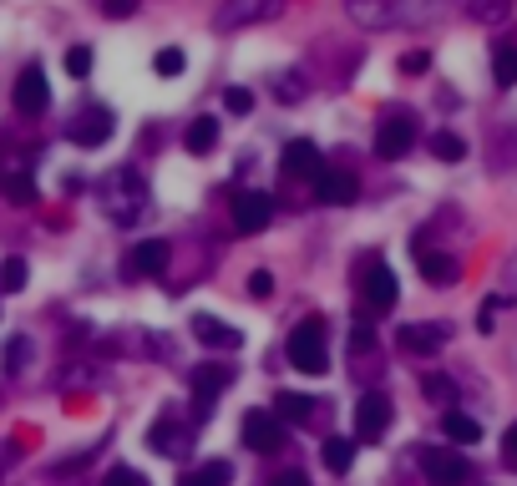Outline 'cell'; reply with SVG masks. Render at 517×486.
Returning <instances> with one entry per match:
<instances>
[{"label": "cell", "mask_w": 517, "mask_h": 486, "mask_svg": "<svg viewBox=\"0 0 517 486\" xmlns=\"http://www.w3.org/2000/svg\"><path fill=\"white\" fill-rule=\"evenodd\" d=\"M16 461H21V446L16 441H0V486H6V476L16 471Z\"/></svg>", "instance_id": "f35d334b"}, {"label": "cell", "mask_w": 517, "mask_h": 486, "mask_svg": "<svg viewBox=\"0 0 517 486\" xmlns=\"http://www.w3.org/2000/svg\"><path fill=\"white\" fill-rule=\"evenodd\" d=\"M102 486H147V476L132 471V466H112V471L102 476Z\"/></svg>", "instance_id": "8d00e7d4"}, {"label": "cell", "mask_w": 517, "mask_h": 486, "mask_svg": "<svg viewBox=\"0 0 517 486\" xmlns=\"http://www.w3.org/2000/svg\"><path fill=\"white\" fill-rule=\"evenodd\" d=\"M452 11V0H391V26H436V21H447Z\"/></svg>", "instance_id": "8fae6325"}, {"label": "cell", "mask_w": 517, "mask_h": 486, "mask_svg": "<svg viewBox=\"0 0 517 486\" xmlns=\"http://www.w3.org/2000/svg\"><path fill=\"white\" fill-rule=\"evenodd\" d=\"M11 102L21 117H41L51 107V87H46V66H26L16 76V87H11Z\"/></svg>", "instance_id": "52a82bcc"}, {"label": "cell", "mask_w": 517, "mask_h": 486, "mask_svg": "<svg viewBox=\"0 0 517 486\" xmlns=\"http://www.w3.org/2000/svg\"><path fill=\"white\" fill-rule=\"evenodd\" d=\"M507 11H512V0H472V6H467L472 21H502Z\"/></svg>", "instance_id": "e575fe53"}, {"label": "cell", "mask_w": 517, "mask_h": 486, "mask_svg": "<svg viewBox=\"0 0 517 486\" xmlns=\"http://www.w3.org/2000/svg\"><path fill=\"white\" fill-rule=\"evenodd\" d=\"M396 274L386 269V264H371V274H365V304H371L376 314H386V309H396Z\"/></svg>", "instance_id": "ac0fdd59"}, {"label": "cell", "mask_w": 517, "mask_h": 486, "mask_svg": "<svg viewBox=\"0 0 517 486\" xmlns=\"http://www.w3.org/2000/svg\"><path fill=\"white\" fill-rule=\"evenodd\" d=\"M249 294H254V299H269V294H274V279H269V269H254V274H249Z\"/></svg>", "instance_id": "b9f144b4"}, {"label": "cell", "mask_w": 517, "mask_h": 486, "mask_svg": "<svg viewBox=\"0 0 517 486\" xmlns=\"http://www.w3.org/2000/svg\"><path fill=\"white\" fill-rule=\"evenodd\" d=\"M269 92H274L279 102H305V92H310V87H305V76H300V71H289V76H274V87H269Z\"/></svg>", "instance_id": "4dcf8cb0"}, {"label": "cell", "mask_w": 517, "mask_h": 486, "mask_svg": "<svg viewBox=\"0 0 517 486\" xmlns=\"http://www.w3.org/2000/svg\"><path fill=\"white\" fill-rule=\"evenodd\" d=\"M441 426H447V441H457V446H477L482 441V426L472 416H462V411H447V416H441Z\"/></svg>", "instance_id": "cb8c5ba5"}, {"label": "cell", "mask_w": 517, "mask_h": 486, "mask_svg": "<svg viewBox=\"0 0 517 486\" xmlns=\"http://www.w3.org/2000/svg\"><path fill=\"white\" fill-rule=\"evenodd\" d=\"M31 365V340L26 335H16L11 345H6V375H21Z\"/></svg>", "instance_id": "836d02e7"}, {"label": "cell", "mask_w": 517, "mask_h": 486, "mask_svg": "<svg viewBox=\"0 0 517 486\" xmlns=\"http://www.w3.org/2000/svg\"><path fill=\"white\" fill-rule=\"evenodd\" d=\"M401 350L411 355H436L441 345H447V324H401Z\"/></svg>", "instance_id": "e0dca14e"}, {"label": "cell", "mask_w": 517, "mask_h": 486, "mask_svg": "<svg viewBox=\"0 0 517 486\" xmlns=\"http://www.w3.org/2000/svg\"><path fill=\"white\" fill-rule=\"evenodd\" d=\"M279 16H284V0H218L213 31H249V26H269Z\"/></svg>", "instance_id": "3957f363"}, {"label": "cell", "mask_w": 517, "mask_h": 486, "mask_svg": "<svg viewBox=\"0 0 517 486\" xmlns=\"http://www.w3.org/2000/svg\"><path fill=\"white\" fill-rule=\"evenodd\" d=\"M502 451L517 461V426H507V436H502Z\"/></svg>", "instance_id": "bcb514c9"}, {"label": "cell", "mask_w": 517, "mask_h": 486, "mask_svg": "<svg viewBox=\"0 0 517 486\" xmlns=\"http://www.w3.org/2000/svg\"><path fill=\"white\" fill-rule=\"evenodd\" d=\"M224 107H229L234 117H244V112H254V92H249V87H229V92H224Z\"/></svg>", "instance_id": "d590c367"}, {"label": "cell", "mask_w": 517, "mask_h": 486, "mask_svg": "<svg viewBox=\"0 0 517 486\" xmlns=\"http://www.w3.org/2000/svg\"><path fill=\"white\" fill-rule=\"evenodd\" d=\"M284 178H320V147L310 137H294L284 147Z\"/></svg>", "instance_id": "2e32d148"}, {"label": "cell", "mask_w": 517, "mask_h": 486, "mask_svg": "<svg viewBox=\"0 0 517 486\" xmlns=\"http://www.w3.org/2000/svg\"><path fill=\"white\" fill-rule=\"evenodd\" d=\"M193 340L208 345V350H239V345H244V330H234V324L213 319V314H198V319H193Z\"/></svg>", "instance_id": "9a60e30c"}, {"label": "cell", "mask_w": 517, "mask_h": 486, "mask_svg": "<svg viewBox=\"0 0 517 486\" xmlns=\"http://www.w3.org/2000/svg\"><path fill=\"white\" fill-rule=\"evenodd\" d=\"M234 481V466L229 461H203L198 471H183L178 486H229Z\"/></svg>", "instance_id": "7402d4cb"}, {"label": "cell", "mask_w": 517, "mask_h": 486, "mask_svg": "<svg viewBox=\"0 0 517 486\" xmlns=\"http://www.w3.org/2000/svg\"><path fill=\"white\" fill-rule=\"evenodd\" d=\"M26 279H31L26 259H6V264H0V294H21Z\"/></svg>", "instance_id": "f546056e"}, {"label": "cell", "mask_w": 517, "mask_h": 486, "mask_svg": "<svg viewBox=\"0 0 517 486\" xmlns=\"http://www.w3.org/2000/svg\"><path fill=\"white\" fill-rule=\"evenodd\" d=\"M269 486H310V476H305V471H284V476H274Z\"/></svg>", "instance_id": "f6af8a7d"}, {"label": "cell", "mask_w": 517, "mask_h": 486, "mask_svg": "<svg viewBox=\"0 0 517 486\" xmlns=\"http://www.w3.org/2000/svg\"><path fill=\"white\" fill-rule=\"evenodd\" d=\"M183 147H188L193 157H203V152H213V147H218V122H213V117H198V122L188 127V137H183Z\"/></svg>", "instance_id": "d4e9b609"}, {"label": "cell", "mask_w": 517, "mask_h": 486, "mask_svg": "<svg viewBox=\"0 0 517 486\" xmlns=\"http://www.w3.org/2000/svg\"><path fill=\"white\" fill-rule=\"evenodd\" d=\"M371 345H376V330H371V324H365V319H360V324H355V330H350V350L360 355V350H371Z\"/></svg>", "instance_id": "60d3db41"}, {"label": "cell", "mask_w": 517, "mask_h": 486, "mask_svg": "<svg viewBox=\"0 0 517 486\" xmlns=\"http://www.w3.org/2000/svg\"><path fill=\"white\" fill-rule=\"evenodd\" d=\"M147 446H153L158 456H173V461H183V456H188V446H193V431H188V426H178L173 416H163V421H153V426H147Z\"/></svg>", "instance_id": "7c38bea8"}, {"label": "cell", "mask_w": 517, "mask_h": 486, "mask_svg": "<svg viewBox=\"0 0 517 486\" xmlns=\"http://www.w3.org/2000/svg\"><path fill=\"white\" fill-rule=\"evenodd\" d=\"M386 431H391V400L381 390H365L355 400V436L360 441H381Z\"/></svg>", "instance_id": "8992f818"}, {"label": "cell", "mask_w": 517, "mask_h": 486, "mask_svg": "<svg viewBox=\"0 0 517 486\" xmlns=\"http://www.w3.org/2000/svg\"><path fill=\"white\" fill-rule=\"evenodd\" d=\"M355 193H360L355 173H345V168H320V178H315V198H320V203H330V208H350Z\"/></svg>", "instance_id": "4fadbf2b"}, {"label": "cell", "mask_w": 517, "mask_h": 486, "mask_svg": "<svg viewBox=\"0 0 517 486\" xmlns=\"http://www.w3.org/2000/svg\"><path fill=\"white\" fill-rule=\"evenodd\" d=\"M507 269H517V259H512V264H507Z\"/></svg>", "instance_id": "7dc6e473"}, {"label": "cell", "mask_w": 517, "mask_h": 486, "mask_svg": "<svg viewBox=\"0 0 517 486\" xmlns=\"http://www.w3.org/2000/svg\"><path fill=\"white\" fill-rule=\"evenodd\" d=\"M497 309H502V299H487V304L477 309V330H482V335H487V330H497V324H492V319H497Z\"/></svg>", "instance_id": "7bdbcfd3"}, {"label": "cell", "mask_w": 517, "mask_h": 486, "mask_svg": "<svg viewBox=\"0 0 517 486\" xmlns=\"http://www.w3.org/2000/svg\"><path fill=\"white\" fill-rule=\"evenodd\" d=\"M112 132H117L112 107H87V112H77V122L66 127V137L77 147H102V142H112Z\"/></svg>", "instance_id": "9c48e42d"}, {"label": "cell", "mask_w": 517, "mask_h": 486, "mask_svg": "<svg viewBox=\"0 0 517 486\" xmlns=\"http://www.w3.org/2000/svg\"><path fill=\"white\" fill-rule=\"evenodd\" d=\"M345 16L365 31H386L391 26V0H345Z\"/></svg>", "instance_id": "d6986e66"}, {"label": "cell", "mask_w": 517, "mask_h": 486, "mask_svg": "<svg viewBox=\"0 0 517 486\" xmlns=\"http://www.w3.org/2000/svg\"><path fill=\"white\" fill-rule=\"evenodd\" d=\"M421 390H426V400H436V405H457V385H452L447 375H426Z\"/></svg>", "instance_id": "1f68e13d"}, {"label": "cell", "mask_w": 517, "mask_h": 486, "mask_svg": "<svg viewBox=\"0 0 517 486\" xmlns=\"http://www.w3.org/2000/svg\"><path fill=\"white\" fill-rule=\"evenodd\" d=\"M168 259H173V249H168L163 238H142L137 249H132V269H137V274H147V279L163 274V269H168Z\"/></svg>", "instance_id": "ffe728a7"}, {"label": "cell", "mask_w": 517, "mask_h": 486, "mask_svg": "<svg viewBox=\"0 0 517 486\" xmlns=\"http://www.w3.org/2000/svg\"><path fill=\"white\" fill-rule=\"evenodd\" d=\"M416 264H421V274H426L431 284H441V289H447V284H457V274H462V264H457V259H447V254H431L426 243H416Z\"/></svg>", "instance_id": "44dd1931"}, {"label": "cell", "mask_w": 517, "mask_h": 486, "mask_svg": "<svg viewBox=\"0 0 517 486\" xmlns=\"http://www.w3.org/2000/svg\"><path fill=\"white\" fill-rule=\"evenodd\" d=\"M426 66H431V56H426V51H411V56H401V71H406V76H421Z\"/></svg>", "instance_id": "ee69618b"}, {"label": "cell", "mask_w": 517, "mask_h": 486, "mask_svg": "<svg viewBox=\"0 0 517 486\" xmlns=\"http://www.w3.org/2000/svg\"><path fill=\"white\" fill-rule=\"evenodd\" d=\"M269 218H274L269 193H239V203H234V228L239 233H264Z\"/></svg>", "instance_id": "5bb4252c"}, {"label": "cell", "mask_w": 517, "mask_h": 486, "mask_svg": "<svg viewBox=\"0 0 517 486\" xmlns=\"http://www.w3.org/2000/svg\"><path fill=\"white\" fill-rule=\"evenodd\" d=\"M229 385H234V365H203V370H193V416L208 421L218 395H224Z\"/></svg>", "instance_id": "5b68a950"}, {"label": "cell", "mask_w": 517, "mask_h": 486, "mask_svg": "<svg viewBox=\"0 0 517 486\" xmlns=\"http://www.w3.org/2000/svg\"><path fill=\"white\" fill-rule=\"evenodd\" d=\"M66 71H71V76H87V71H92V51H87V46H71V51H66Z\"/></svg>", "instance_id": "74e56055"}, {"label": "cell", "mask_w": 517, "mask_h": 486, "mask_svg": "<svg viewBox=\"0 0 517 486\" xmlns=\"http://www.w3.org/2000/svg\"><path fill=\"white\" fill-rule=\"evenodd\" d=\"M0 193H6L11 203H36V183H31V173L26 168H11V173H0Z\"/></svg>", "instance_id": "603a6c76"}, {"label": "cell", "mask_w": 517, "mask_h": 486, "mask_svg": "<svg viewBox=\"0 0 517 486\" xmlns=\"http://www.w3.org/2000/svg\"><path fill=\"white\" fill-rule=\"evenodd\" d=\"M289 365L305 370V375H325V370H330V340H325V324H320V319L294 324V335H289Z\"/></svg>", "instance_id": "7a4b0ae2"}, {"label": "cell", "mask_w": 517, "mask_h": 486, "mask_svg": "<svg viewBox=\"0 0 517 486\" xmlns=\"http://www.w3.org/2000/svg\"><path fill=\"white\" fill-rule=\"evenodd\" d=\"M416 142V117L411 112H386L381 127H376V152L381 157H406Z\"/></svg>", "instance_id": "ba28073f"}, {"label": "cell", "mask_w": 517, "mask_h": 486, "mask_svg": "<svg viewBox=\"0 0 517 486\" xmlns=\"http://www.w3.org/2000/svg\"><path fill=\"white\" fill-rule=\"evenodd\" d=\"M102 16L107 21H127V16H137V0H102Z\"/></svg>", "instance_id": "ab89813d"}, {"label": "cell", "mask_w": 517, "mask_h": 486, "mask_svg": "<svg viewBox=\"0 0 517 486\" xmlns=\"http://www.w3.org/2000/svg\"><path fill=\"white\" fill-rule=\"evenodd\" d=\"M492 76H497V87H517V46H497L492 51Z\"/></svg>", "instance_id": "4316f807"}, {"label": "cell", "mask_w": 517, "mask_h": 486, "mask_svg": "<svg viewBox=\"0 0 517 486\" xmlns=\"http://www.w3.org/2000/svg\"><path fill=\"white\" fill-rule=\"evenodd\" d=\"M320 456H325V466L340 476V471H350V461H355V441H345V436H330V441L320 446Z\"/></svg>", "instance_id": "484cf974"}, {"label": "cell", "mask_w": 517, "mask_h": 486, "mask_svg": "<svg viewBox=\"0 0 517 486\" xmlns=\"http://www.w3.org/2000/svg\"><path fill=\"white\" fill-rule=\"evenodd\" d=\"M310 405H315L310 395H289V390H284V395L274 400V421H310Z\"/></svg>", "instance_id": "83f0119b"}, {"label": "cell", "mask_w": 517, "mask_h": 486, "mask_svg": "<svg viewBox=\"0 0 517 486\" xmlns=\"http://www.w3.org/2000/svg\"><path fill=\"white\" fill-rule=\"evenodd\" d=\"M421 471L431 486H467L472 481V466L457 446H421Z\"/></svg>", "instance_id": "277c9868"}, {"label": "cell", "mask_w": 517, "mask_h": 486, "mask_svg": "<svg viewBox=\"0 0 517 486\" xmlns=\"http://www.w3.org/2000/svg\"><path fill=\"white\" fill-rule=\"evenodd\" d=\"M183 66H188V56H183L178 46H163V51L153 56V71H158V76H183Z\"/></svg>", "instance_id": "d6a6232c"}, {"label": "cell", "mask_w": 517, "mask_h": 486, "mask_svg": "<svg viewBox=\"0 0 517 486\" xmlns=\"http://www.w3.org/2000/svg\"><path fill=\"white\" fill-rule=\"evenodd\" d=\"M239 441H244L249 451H259V456H274V451L284 446V431H279L274 411H249L244 426H239Z\"/></svg>", "instance_id": "30bf717a"}, {"label": "cell", "mask_w": 517, "mask_h": 486, "mask_svg": "<svg viewBox=\"0 0 517 486\" xmlns=\"http://www.w3.org/2000/svg\"><path fill=\"white\" fill-rule=\"evenodd\" d=\"M431 157H441V162H462V157H467V142H462L457 132H436V137H431Z\"/></svg>", "instance_id": "f1b7e54d"}, {"label": "cell", "mask_w": 517, "mask_h": 486, "mask_svg": "<svg viewBox=\"0 0 517 486\" xmlns=\"http://www.w3.org/2000/svg\"><path fill=\"white\" fill-rule=\"evenodd\" d=\"M97 193H102L107 218H117V223H132V218L142 213V203H147V183H142L137 168H112Z\"/></svg>", "instance_id": "6da1fadb"}]
</instances>
